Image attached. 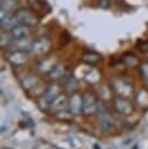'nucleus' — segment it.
I'll use <instances>...</instances> for the list:
<instances>
[{
	"mask_svg": "<svg viewBox=\"0 0 148 149\" xmlns=\"http://www.w3.org/2000/svg\"><path fill=\"white\" fill-rule=\"evenodd\" d=\"M114 106L117 108V111L124 115H128L132 113L133 111V107L129 105V102L122 98H119V99H115L114 100Z\"/></svg>",
	"mask_w": 148,
	"mask_h": 149,
	"instance_id": "0eeeda50",
	"label": "nucleus"
},
{
	"mask_svg": "<svg viewBox=\"0 0 148 149\" xmlns=\"http://www.w3.org/2000/svg\"><path fill=\"white\" fill-rule=\"evenodd\" d=\"M12 40H14V38H13V36L10 35V33H9V34H7V33H5V31H2V33H1L0 42H1V47H2V48H5V47L9 45V44H10V42H12Z\"/></svg>",
	"mask_w": 148,
	"mask_h": 149,
	"instance_id": "dca6fc26",
	"label": "nucleus"
},
{
	"mask_svg": "<svg viewBox=\"0 0 148 149\" xmlns=\"http://www.w3.org/2000/svg\"><path fill=\"white\" fill-rule=\"evenodd\" d=\"M82 59L84 63L86 64H96L98 63L100 59H101V56L97 52H93V51H89V52H85L83 56H82Z\"/></svg>",
	"mask_w": 148,
	"mask_h": 149,
	"instance_id": "9b49d317",
	"label": "nucleus"
},
{
	"mask_svg": "<svg viewBox=\"0 0 148 149\" xmlns=\"http://www.w3.org/2000/svg\"><path fill=\"white\" fill-rule=\"evenodd\" d=\"M17 24V21H16V17L15 15H10V14H6L3 16H1V20H0V26L3 30H10L14 26Z\"/></svg>",
	"mask_w": 148,
	"mask_h": 149,
	"instance_id": "6e6552de",
	"label": "nucleus"
},
{
	"mask_svg": "<svg viewBox=\"0 0 148 149\" xmlns=\"http://www.w3.org/2000/svg\"><path fill=\"white\" fill-rule=\"evenodd\" d=\"M64 72H65L64 71V66L61 65V64H56L55 66H51L49 76L52 79H58V78H62L64 76Z\"/></svg>",
	"mask_w": 148,
	"mask_h": 149,
	"instance_id": "f8f14e48",
	"label": "nucleus"
},
{
	"mask_svg": "<svg viewBox=\"0 0 148 149\" xmlns=\"http://www.w3.org/2000/svg\"><path fill=\"white\" fill-rule=\"evenodd\" d=\"M141 73L146 79H148V63H143L141 65Z\"/></svg>",
	"mask_w": 148,
	"mask_h": 149,
	"instance_id": "aec40b11",
	"label": "nucleus"
},
{
	"mask_svg": "<svg viewBox=\"0 0 148 149\" xmlns=\"http://www.w3.org/2000/svg\"><path fill=\"white\" fill-rule=\"evenodd\" d=\"M94 148H96V149H101V148H99V147H98L97 144H94Z\"/></svg>",
	"mask_w": 148,
	"mask_h": 149,
	"instance_id": "b1692460",
	"label": "nucleus"
},
{
	"mask_svg": "<svg viewBox=\"0 0 148 149\" xmlns=\"http://www.w3.org/2000/svg\"><path fill=\"white\" fill-rule=\"evenodd\" d=\"M59 95V87L57 85H51L47 88V91L44 92V100L48 104H51L52 100Z\"/></svg>",
	"mask_w": 148,
	"mask_h": 149,
	"instance_id": "9d476101",
	"label": "nucleus"
},
{
	"mask_svg": "<svg viewBox=\"0 0 148 149\" xmlns=\"http://www.w3.org/2000/svg\"><path fill=\"white\" fill-rule=\"evenodd\" d=\"M57 118L61 119V120H63V121H65V120H71L72 119V115L70 113H68V112H59L57 114Z\"/></svg>",
	"mask_w": 148,
	"mask_h": 149,
	"instance_id": "6ab92c4d",
	"label": "nucleus"
},
{
	"mask_svg": "<svg viewBox=\"0 0 148 149\" xmlns=\"http://www.w3.org/2000/svg\"><path fill=\"white\" fill-rule=\"evenodd\" d=\"M98 3L101 8H107L111 5V1L110 0H98Z\"/></svg>",
	"mask_w": 148,
	"mask_h": 149,
	"instance_id": "412c9836",
	"label": "nucleus"
},
{
	"mask_svg": "<svg viewBox=\"0 0 148 149\" xmlns=\"http://www.w3.org/2000/svg\"><path fill=\"white\" fill-rule=\"evenodd\" d=\"M17 6V0H1L0 2V10H1V16L9 14L13 9H15Z\"/></svg>",
	"mask_w": 148,
	"mask_h": 149,
	"instance_id": "1a4fd4ad",
	"label": "nucleus"
},
{
	"mask_svg": "<svg viewBox=\"0 0 148 149\" xmlns=\"http://www.w3.org/2000/svg\"><path fill=\"white\" fill-rule=\"evenodd\" d=\"M7 59L14 65H23L28 61V56L23 50H14L7 55Z\"/></svg>",
	"mask_w": 148,
	"mask_h": 149,
	"instance_id": "20e7f679",
	"label": "nucleus"
},
{
	"mask_svg": "<svg viewBox=\"0 0 148 149\" xmlns=\"http://www.w3.org/2000/svg\"><path fill=\"white\" fill-rule=\"evenodd\" d=\"M36 83H37V79L34 78V77H30V76H28V77H26V78H23L21 80L22 87L24 90H28V91L31 90V88H34L36 86Z\"/></svg>",
	"mask_w": 148,
	"mask_h": 149,
	"instance_id": "4468645a",
	"label": "nucleus"
},
{
	"mask_svg": "<svg viewBox=\"0 0 148 149\" xmlns=\"http://www.w3.org/2000/svg\"><path fill=\"white\" fill-rule=\"evenodd\" d=\"M65 86H66V88L69 90V91H72V86L76 88L77 87V81H76V79L73 78V77H70L68 80H66V83H65Z\"/></svg>",
	"mask_w": 148,
	"mask_h": 149,
	"instance_id": "a211bd4d",
	"label": "nucleus"
},
{
	"mask_svg": "<svg viewBox=\"0 0 148 149\" xmlns=\"http://www.w3.org/2000/svg\"><path fill=\"white\" fill-rule=\"evenodd\" d=\"M14 15H15V17H16L17 23H20V24H24V26H35V24L37 23L36 16H35L31 12H29V10H27V9H20V10H17Z\"/></svg>",
	"mask_w": 148,
	"mask_h": 149,
	"instance_id": "f257e3e1",
	"label": "nucleus"
},
{
	"mask_svg": "<svg viewBox=\"0 0 148 149\" xmlns=\"http://www.w3.org/2000/svg\"><path fill=\"white\" fill-rule=\"evenodd\" d=\"M36 149H51L49 147V144H40L38 147H36Z\"/></svg>",
	"mask_w": 148,
	"mask_h": 149,
	"instance_id": "5701e85b",
	"label": "nucleus"
},
{
	"mask_svg": "<svg viewBox=\"0 0 148 149\" xmlns=\"http://www.w3.org/2000/svg\"><path fill=\"white\" fill-rule=\"evenodd\" d=\"M3 149H6V148H3Z\"/></svg>",
	"mask_w": 148,
	"mask_h": 149,
	"instance_id": "393cba45",
	"label": "nucleus"
},
{
	"mask_svg": "<svg viewBox=\"0 0 148 149\" xmlns=\"http://www.w3.org/2000/svg\"><path fill=\"white\" fill-rule=\"evenodd\" d=\"M140 49H141L142 51H148V41L142 42L141 45H140Z\"/></svg>",
	"mask_w": 148,
	"mask_h": 149,
	"instance_id": "4be33fe9",
	"label": "nucleus"
},
{
	"mask_svg": "<svg viewBox=\"0 0 148 149\" xmlns=\"http://www.w3.org/2000/svg\"><path fill=\"white\" fill-rule=\"evenodd\" d=\"M28 5L31 8V10H41L42 9V2L40 0H28Z\"/></svg>",
	"mask_w": 148,
	"mask_h": 149,
	"instance_id": "f3484780",
	"label": "nucleus"
},
{
	"mask_svg": "<svg viewBox=\"0 0 148 149\" xmlns=\"http://www.w3.org/2000/svg\"><path fill=\"white\" fill-rule=\"evenodd\" d=\"M97 108V104H96V98L91 92H86L85 94H83V112L89 114L90 109L92 112H94Z\"/></svg>",
	"mask_w": 148,
	"mask_h": 149,
	"instance_id": "39448f33",
	"label": "nucleus"
},
{
	"mask_svg": "<svg viewBox=\"0 0 148 149\" xmlns=\"http://www.w3.org/2000/svg\"><path fill=\"white\" fill-rule=\"evenodd\" d=\"M70 109L75 114H79L83 112V95L79 94H72L70 99Z\"/></svg>",
	"mask_w": 148,
	"mask_h": 149,
	"instance_id": "423d86ee",
	"label": "nucleus"
},
{
	"mask_svg": "<svg viewBox=\"0 0 148 149\" xmlns=\"http://www.w3.org/2000/svg\"><path fill=\"white\" fill-rule=\"evenodd\" d=\"M51 48V43L47 37H41L31 43V50L36 55H44Z\"/></svg>",
	"mask_w": 148,
	"mask_h": 149,
	"instance_id": "f03ea898",
	"label": "nucleus"
},
{
	"mask_svg": "<svg viewBox=\"0 0 148 149\" xmlns=\"http://www.w3.org/2000/svg\"><path fill=\"white\" fill-rule=\"evenodd\" d=\"M85 79L90 83H96L99 80V72L96 69H91L85 73Z\"/></svg>",
	"mask_w": 148,
	"mask_h": 149,
	"instance_id": "2eb2a0df",
	"label": "nucleus"
},
{
	"mask_svg": "<svg viewBox=\"0 0 148 149\" xmlns=\"http://www.w3.org/2000/svg\"><path fill=\"white\" fill-rule=\"evenodd\" d=\"M9 33H10V35L13 36V38H14L15 41H21V40H26V38H28L30 31H29L28 26L17 23L16 26H14V27L10 29Z\"/></svg>",
	"mask_w": 148,
	"mask_h": 149,
	"instance_id": "7ed1b4c3",
	"label": "nucleus"
},
{
	"mask_svg": "<svg viewBox=\"0 0 148 149\" xmlns=\"http://www.w3.org/2000/svg\"><path fill=\"white\" fill-rule=\"evenodd\" d=\"M65 104H66V98L63 94H59L58 97H56L52 100V102H51L50 106L55 111H61V109H63V107L65 106Z\"/></svg>",
	"mask_w": 148,
	"mask_h": 149,
	"instance_id": "ddd939ff",
	"label": "nucleus"
}]
</instances>
